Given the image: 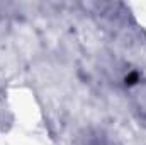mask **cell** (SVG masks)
<instances>
[{
  "mask_svg": "<svg viewBox=\"0 0 146 145\" xmlns=\"http://www.w3.org/2000/svg\"><path fill=\"white\" fill-rule=\"evenodd\" d=\"M85 145H121L119 142L112 140L110 137L104 135V133H92L85 138Z\"/></svg>",
  "mask_w": 146,
  "mask_h": 145,
  "instance_id": "obj_1",
  "label": "cell"
}]
</instances>
